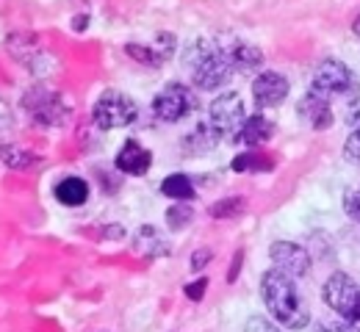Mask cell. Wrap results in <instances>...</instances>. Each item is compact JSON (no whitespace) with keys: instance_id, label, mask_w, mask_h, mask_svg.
I'll return each mask as SVG.
<instances>
[{"instance_id":"6da1fadb","label":"cell","mask_w":360,"mask_h":332,"mask_svg":"<svg viewBox=\"0 0 360 332\" xmlns=\"http://www.w3.org/2000/svg\"><path fill=\"white\" fill-rule=\"evenodd\" d=\"M261 296H264V305L271 313V319L280 327L302 330L311 324V310H308L305 299L300 296L294 280L288 274H283L280 269H269L261 277Z\"/></svg>"},{"instance_id":"7a4b0ae2","label":"cell","mask_w":360,"mask_h":332,"mask_svg":"<svg viewBox=\"0 0 360 332\" xmlns=\"http://www.w3.org/2000/svg\"><path fill=\"white\" fill-rule=\"evenodd\" d=\"M183 67L191 72V84L202 92H214L219 86H225L230 78V64H227L225 53L219 39H191L183 50Z\"/></svg>"},{"instance_id":"3957f363","label":"cell","mask_w":360,"mask_h":332,"mask_svg":"<svg viewBox=\"0 0 360 332\" xmlns=\"http://www.w3.org/2000/svg\"><path fill=\"white\" fill-rule=\"evenodd\" d=\"M311 89L327 97H344L347 105L360 100V78L338 58H324L314 72Z\"/></svg>"},{"instance_id":"277c9868","label":"cell","mask_w":360,"mask_h":332,"mask_svg":"<svg viewBox=\"0 0 360 332\" xmlns=\"http://www.w3.org/2000/svg\"><path fill=\"white\" fill-rule=\"evenodd\" d=\"M139 117V105L131 95L120 92V89H105L97 97L94 108H91V119L97 128L103 131H114V128H128L134 125Z\"/></svg>"},{"instance_id":"5b68a950","label":"cell","mask_w":360,"mask_h":332,"mask_svg":"<svg viewBox=\"0 0 360 332\" xmlns=\"http://www.w3.org/2000/svg\"><path fill=\"white\" fill-rule=\"evenodd\" d=\"M22 105L28 111V117L42 125V128H61L70 119V105L64 102V97L47 86H34L22 95Z\"/></svg>"},{"instance_id":"8992f818","label":"cell","mask_w":360,"mask_h":332,"mask_svg":"<svg viewBox=\"0 0 360 332\" xmlns=\"http://www.w3.org/2000/svg\"><path fill=\"white\" fill-rule=\"evenodd\" d=\"M244 122H247V114H244V100H241L238 92L219 95L208 108V125L214 128V133L219 139L236 142V136L244 128Z\"/></svg>"},{"instance_id":"52a82bcc","label":"cell","mask_w":360,"mask_h":332,"mask_svg":"<svg viewBox=\"0 0 360 332\" xmlns=\"http://www.w3.org/2000/svg\"><path fill=\"white\" fill-rule=\"evenodd\" d=\"M321 296H324L327 307L335 310L344 321H352V319H355V313H358V307H360V285L355 283L349 274L335 272V274L324 283Z\"/></svg>"},{"instance_id":"ba28073f","label":"cell","mask_w":360,"mask_h":332,"mask_svg":"<svg viewBox=\"0 0 360 332\" xmlns=\"http://www.w3.org/2000/svg\"><path fill=\"white\" fill-rule=\"evenodd\" d=\"M194 108H197V97L191 95V89L183 86V84H167L158 95L153 97V114H155V119L169 122V125L186 119Z\"/></svg>"},{"instance_id":"9c48e42d","label":"cell","mask_w":360,"mask_h":332,"mask_svg":"<svg viewBox=\"0 0 360 332\" xmlns=\"http://www.w3.org/2000/svg\"><path fill=\"white\" fill-rule=\"evenodd\" d=\"M269 258L271 263L288 274V277H308L311 274V255L300 246V244H291V241H274L269 246Z\"/></svg>"},{"instance_id":"30bf717a","label":"cell","mask_w":360,"mask_h":332,"mask_svg":"<svg viewBox=\"0 0 360 332\" xmlns=\"http://www.w3.org/2000/svg\"><path fill=\"white\" fill-rule=\"evenodd\" d=\"M219 45H222V53H225L233 72H255L264 64V53L238 36H222Z\"/></svg>"},{"instance_id":"8fae6325","label":"cell","mask_w":360,"mask_h":332,"mask_svg":"<svg viewBox=\"0 0 360 332\" xmlns=\"http://www.w3.org/2000/svg\"><path fill=\"white\" fill-rule=\"evenodd\" d=\"M291 92V84L280 72H261L252 81V100L258 108H277Z\"/></svg>"},{"instance_id":"7c38bea8","label":"cell","mask_w":360,"mask_h":332,"mask_svg":"<svg viewBox=\"0 0 360 332\" xmlns=\"http://www.w3.org/2000/svg\"><path fill=\"white\" fill-rule=\"evenodd\" d=\"M114 166L120 172H125V175H134V178L147 175L150 166H153V152L147 147H141L136 139H128V142L120 147V152L114 158Z\"/></svg>"},{"instance_id":"4fadbf2b","label":"cell","mask_w":360,"mask_h":332,"mask_svg":"<svg viewBox=\"0 0 360 332\" xmlns=\"http://www.w3.org/2000/svg\"><path fill=\"white\" fill-rule=\"evenodd\" d=\"M297 111H300V117H302L305 122H311V128H316V131H324V128L333 125V105H330V97L316 92V89H308V95L300 100Z\"/></svg>"},{"instance_id":"5bb4252c","label":"cell","mask_w":360,"mask_h":332,"mask_svg":"<svg viewBox=\"0 0 360 332\" xmlns=\"http://www.w3.org/2000/svg\"><path fill=\"white\" fill-rule=\"evenodd\" d=\"M172 50H175V36L172 34H158V39H155V45H125V53L139 61V64H147V67H161L169 55H172Z\"/></svg>"},{"instance_id":"9a60e30c","label":"cell","mask_w":360,"mask_h":332,"mask_svg":"<svg viewBox=\"0 0 360 332\" xmlns=\"http://www.w3.org/2000/svg\"><path fill=\"white\" fill-rule=\"evenodd\" d=\"M271 136H274V122H271L269 117H264V114H255V117H250L244 122V128L238 131L236 142L250 147V150H258L261 144L269 142Z\"/></svg>"},{"instance_id":"2e32d148","label":"cell","mask_w":360,"mask_h":332,"mask_svg":"<svg viewBox=\"0 0 360 332\" xmlns=\"http://www.w3.org/2000/svg\"><path fill=\"white\" fill-rule=\"evenodd\" d=\"M217 142H219V136L214 133V128L208 122H200L197 128H191V133H186L180 139V150H183V155H205L217 147Z\"/></svg>"},{"instance_id":"e0dca14e","label":"cell","mask_w":360,"mask_h":332,"mask_svg":"<svg viewBox=\"0 0 360 332\" xmlns=\"http://www.w3.org/2000/svg\"><path fill=\"white\" fill-rule=\"evenodd\" d=\"M56 199L67 208H78L89 199V183L84 178H64L58 186H56Z\"/></svg>"},{"instance_id":"ac0fdd59","label":"cell","mask_w":360,"mask_h":332,"mask_svg":"<svg viewBox=\"0 0 360 332\" xmlns=\"http://www.w3.org/2000/svg\"><path fill=\"white\" fill-rule=\"evenodd\" d=\"M271 166H274V161L258 150H250V152H241L233 158V172H269Z\"/></svg>"},{"instance_id":"d6986e66","label":"cell","mask_w":360,"mask_h":332,"mask_svg":"<svg viewBox=\"0 0 360 332\" xmlns=\"http://www.w3.org/2000/svg\"><path fill=\"white\" fill-rule=\"evenodd\" d=\"M0 158H3L8 166H14V169H31L34 164H39V158H37L34 152H28V150H22V147H17V144H3V147H0Z\"/></svg>"},{"instance_id":"ffe728a7","label":"cell","mask_w":360,"mask_h":332,"mask_svg":"<svg viewBox=\"0 0 360 332\" xmlns=\"http://www.w3.org/2000/svg\"><path fill=\"white\" fill-rule=\"evenodd\" d=\"M161 191L167 194V197H172V199H191L194 197V186H191V178L188 175H169V178H164V183H161Z\"/></svg>"},{"instance_id":"44dd1931","label":"cell","mask_w":360,"mask_h":332,"mask_svg":"<svg viewBox=\"0 0 360 332\" xmlns=\"http://www.w3.org/2000/svg\"><path fill=\"white\" fill-rule=\"evenodd\" d=\"M136 249L139 252H147V255L167 252V241L161 238V233L155 227H139V233H136Z\"/></svg>"},{"instance_id":"7402d4cb","label":"cell","mask_w":360,"mask_h":332,"mask_svg":"<svg viewBox=\"0 0 360 332\" xmlns=\"http://www.w3.org/2000/svg\"><path fill=\"white\" fill-rule=\"evenodd\" d=\"M244 208H247L244 197H225V199L214 202V205L208 208V213H211L214 219H233V216H238Z\"/></svg>"},{"instance_id":"603a6c76","label":"cell","mask_w":360,"mask_h":332,"mask_svg":"<svg viewBox=\"0 0 360 332\" xmlns=\"http://www.w3.org/2000/svg\"><path fill=\"white\" fill-rule=\"evenodd\" d=\"M191 219H194V211H191L188 205H172V208L167 211V225H169V230L186 227Z\"/></svg>"},{"instance_id":"cb8c5ba5","label":"cell","mask_w":360,"mask_h":332,"mask_svg":"<svg viewBox=\"0 0 360 332\" xmlns=\"http://www.w3.org/2000/svg\"><path fill=\"white\" fill-rule=\"evenodd\" d=\"M344 211H347V216H352L355 222H360V189L347 191V197H344Z\"/></svg>"},{"instance_id":"d4e9b609","label":"cell","mask_w":360,"mask_h":332,"mask_svg":"<svg viewBox=\"0 0 360 332\" xmlns=\"http://www.w3.org/2000/svg\"><path fill=\"white\" fill-rule=\"evenodd\" d=\"M205 288H208V277H197L194 283H188L183 288V293L191 299V302H200L205 296Z\"/></svg>"},{"instance_id":"484cf974","label":"cell","mask_w":360,"mask_h":332,"mask_svg":"<svg viewBox=\"0 0 360 332\" xmlns=\"http://www.w3.org/2000/svg\"><path fill=\"white\" fill-rule=\"evenodd\" d=\"M244 332H280V330L271 324L269 319H264V316H250Z\"/></svg>"},{"instance_id":"4316f807","label":"cell","mask_w":360,"mask_h":332,"mask_svg":"<svg viewBox=\"0 0 360 332\" xmlns=\"http://www.w3.org/2000/svg\"><path fill=\"white\" fill-rule=\"evenodd\" d=\"M344 155H347L349 161L360 164V128L349 133V139H347V144H344Z\"/></svg>"},{"instance_id":"83f0119b","label":"cell","mask_w":360,"mask_h":332,"mask_svg":"<svg viewBox=\"0 0 360 332\" xmlns=\"http://www.w3.org/2000/svg\"><path fill=\"white\" fill-rule=\"evenodd\" d=\"M316 332H355L349 321H321Z\"/></svg>"},{"instance_id":"f1b7e54d","label":"cell","mask_w":360,"mask_h":332,"mask_svg":"<svg viewBox=\"0 0 360 332\" xmlns=\"http://www.w3.org/2000/svg\"><path fill=\"white\" fill-rule=\"evenodd\" d=\"M211 258H214V252H211V249H205V246H202V249H197V252H194V258H191V269H194V272H200L205 263H211Z\"/></svg>"},{"instance_id":"f546056e","label":"cell","mask_w":360,"mask_h":332,"mask_svg":"<svg viewBox=\"0 0 360 332\" xmlns=\"http://www.w3.org/2000/svg\"><path fill=\"white\" fill-rule=\"evenodd\" d=\"M11 128V108L3 102V97H0V136L6 133Z\"/></svg>"},{"instance_id":"4dcf8cb0","label":"cell","mask_w":360,"mask_h":332,"mask_svg":"<svg viewBox=\"0 0 360 332\" xmlns=\"http://www.w3.org/2000/svg\"><path fill=\"white\" fill-rule=\"evenodd\" d=\"M347 119H349V125H355V131H358V128H360V100L349 105V114H347Z\"/></svg>"},{"instance_id":"1f68e13d","label":"cell","mask_w":360,"mask_h":332,"mask_svg":"<svg viewBox=\"0 0 360 332\" xmlns=\"http://www.w3.org/2000/svg\"><path fill=\"white\" fill-rule=\"evenodd\" d=\"M238 266H241V252L236 255V260H233V266H230V272H227V283H233V280H236V274H238Z\"/></svg>"},{"instance_id":"d6a6232c","label":"cell","mask_w":360,"mask_h":332,"mask_svg":"<svg viewBox=\"0 0 360 332\" xmlns=\"http://www.w3.org/2000/svg\"><path fill=\"white\" fill-rule=\"evenodd\" d=\"M86 25V17H78V20H72V28H84Z\"/></svg>"},{"instance_id":"836d02e7","label":"cell","mask_w":360,"mask_h":332,"mask_svg":"<svg viewBox=\"0 0 360 332\" xmlns=\"http://www.w3.org/2000/svg\"><path fill=\"white\" fill-rule=\"evenodd\" d=\"M352 31H355V34L360 36V14L355 17V22H352Z\"/></svg>"},{"instance_id":"e575fe53","label":"cell","mask_w":360,"mask_h":332,"mask_svg":"<svg viewBox=\"0 0 360 332\" xmlns=\"http://www.w3.org/2000/svg\"><path fill=\"white\" fill-rule=\"evenodd\" d=\"M352 321H355V324H360V307H358V313H355V319H352Z\"/></svg>"}]
</instances>
